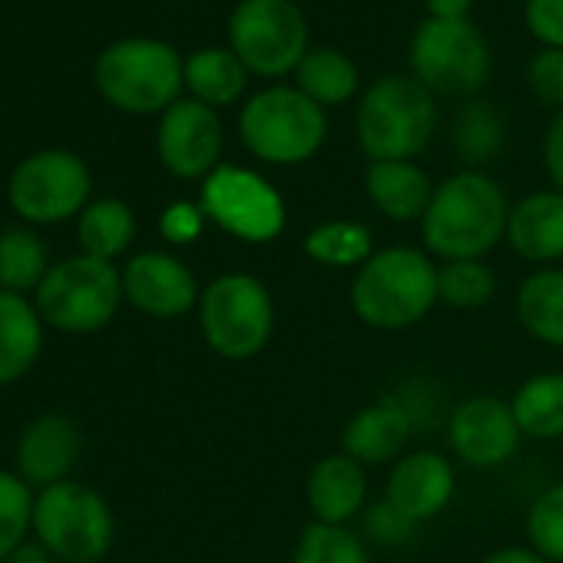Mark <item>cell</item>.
Wrapping results in <instances>:
<instances>
[{
    "label": "cell",
    "instance_id": "obj_1",
    "mask_svg": "<svg viewBox=\"0 0 563 563\" xmlns=\"http://www.w3.org/2000/svg\"><path fill=\"white\" fill-rule=\"evenodd\" d=\"M507 219L504 189L481 169H461L434 186V199L421 219L424 252L441 262L484 258L507 239Z\"/></svg>",
    "mask_w": 563,
    "mask_h": 563
},
{
    "label": "cell",
    "instance_id": "obj_2",
    "mask_svg": "<svg viewBox=\"0 0 563 563\" xmlns=\"http://www.w3.org/2000/svg\"><path fill=\"white\" fill-rule=\"evenodd\" d=\"M352 309L378 332H401L428 319L438 306V262L424 249L385 245L355 268Z\"/></svg>",
    "mask_w": 563,
    "mask_h": 563
},
{
    "label": "cell",
    "instance_id": "obj_3",
    "mask_svg": "<svg viewBox=\"0 0 563 563\" xmlns=\"http://www.w3.org/2000/svg\"><path fill=\"white\" fill-rule=\"evenodd\" d=\"M199 329L206 345L229 362L262 355L275 332V302L262 278L249 272L216 275L199 296Z\"/></svg>",
    "mask_w": 563,
    "mask_h": 563
},
{
    "label": "cell",
    "instance_id": "obj_4",
    "mask_svg": "<svg viewBox=\"0 0 563 563\" xmlns=\"http://www.w3.org/2000/svg\"><path fill=\"white\" fill-rule=\"evenodd\" d=\"M123 302V272L113 262L93 255H74L44 275L34 292V306L41 319L70 335H90L113 322Z\"/></svg>",
    "mask_w": 563,
    "mask_h": 563
},
{
    "label": "cell",
    "instance_id": "obj_5",
    "mask_svg": "<svg viewBox=\"0 0 563 563\" xmlns=\"http://www.w3.org/2000/svg\"><path fill=\"white\" fill-rule=\"evenodd\" d=\"M186 60L163 44L150 37H130L110 44L93 67L97 90L107 103H113L123 113H166L186 84L183 77Z\"/></svg>",
    "mask_w": 563,
    "mask_h": 563
},
{
    "label": "cell",
    "instance_id": "obj_6",
    "mask_svg": "<svg viewBox=\"0 0 563 563\" xmlns=\"http://www.w3.org/2000/svg\"><path fill=\"white\" fill-rule=\"evenodd\" d=\"M329 133L325 110L296 87H268L255 93L239 117V136L252 156L275 166L312 159Z\"/></svg>",
    "mask_w": 563,
    "mask_h": 563
},
{
    "label": "cell",
    "instance_id": "obj_7",
    "mask_svg": "<svg viewBox=\"0 0 563 563\" xmlns=\"http://www.w3.org/2000/svg\"><path fill=\"white\" fill-rule=\"evenodd\" d=\"M434 97L408 77L378 80L358 103V143L372 163L415 159L434 136Z\"/></svg>",
    "mask_w": 563,
    "mask_h": 563
},
{
    "label": "cell",
    "instance_id": "obj_8",
    "mask_svg": "<svg viewBox=\"0 0 563 563\" xmlns=\"http://www.w3.org/2000/svg\"><path fill=\"white\" fill-rule=\"evenodd\" d=\"M34 533L64 563H97L113 543V514L93 487L60 481L34 497Z\"/></svg>",
    "mask_w": 563,
    "mask_h": 563
},
{
    "label": "cell",
    "instance_id": "obj_9",
    "mask_svg": "<svg viewBox=\"0 0 563 563\" xmlns=\"http://www.w3.org/2000/svg\"><path fill=\"white\" fill-rule=\"evenodd\" d=\"M232 54L258 77H286L299 70L309 27L292 0H242L229 21Z\"/></svg>",
    "mask_w": 563,
    "mask_h": 563
},
{
    "label": "cell",
    "instance_id": "obj_10",
    "mask_svg": "<svg viewBox=\"0 0 563 563\" xmlns=\"http://www.w3.org/2000/svg\"><path fill=\"white\" fill-rule=\"evenodd\" d=\"M93 176L70 150H41L18 163L8 183L11 209L31 225H54L90 206Z\"/></svg>",
    "mask_w": 563,
    "mask_h": 563
},
{
    "label": "cell",
    "instance_id": "obj_11",
    "mask_svg": "<svg viewBox=\"0 0 563 563\" xmlns=\"http://www.w3.org/2000/svg\"><path fill=\"white\" fill-rule=\"evenodd\" d=\"M411 67L428 93L471 97L487 84L490 54L467 21H424L411 41Z\"/></svg>",
    "mask_w": 563,
    "mask_h": 563
},
{
    "label": "cell",
    "instance_id": "obj_12",
    "mask_svg": "<svg viewBox=\"0 0 563 563\" xmlns=\"http://www.w3.org/2000/svg\"><path fill=\"white\" fill-rule=\"evenodd\" d=\"M199 206L209 222L242 242H272L286 229V202L278 189L242 166H219L202 179Z\"/></svg>",
    "mask_w": 563,
    "mask_h": 563
},
{
    "label": "cell",
    "instance_id": "obj_13",
    "mask_svg": "<svg viewBox=\"0 0 563 563\" xmlns=\"http://www.w3.org/2000/svg\"><path fill=\"white\" fill-rule=\"evenodd\" d=\"M523 434L517 428L514 408L510 401L497 398V395H471L464 398L448 424V444L454 451L457 461H464L467 467H500L507 464L517 448H520Z\"/></svg>",
    "mask_w": 563,
    "mask_h": 563
},
{
    "label": "cell",
    "instance_id": "obj_14",
    "mask_svg": "<svg viewBox=\"0 0 563 563\" xmlns=\"http://www.w3.org/2000/svg\"><path fill=\"white\" fill-rule=\"evenodd\" d=\"M159 163L179 179H206L219 169L222 123L212 107L199 100H176L156 130Z\"/></svg>",
    "mask_w": 563,
    "mask_h": 563
},
{
    "label": "cell",
    "instance_id": "obj_15",
    "mask_svg": "<svg viewBox=\"0 0 563 563\" xmlns=\"http://www.w3.org/2000/svg\"><path fill=\"white\" fill-rule=\"evenodd\" d=\"M123 299L150 319H179L199 306V282L189 265L169 252H136L123 268Z\"/></svg>",
    "mask_w": 563,
    "mask_h": 563
},
{
    "label": "cell",
    "instance_id": "obj_16",
    "mask_svg": "<svg viewBox=\"0 0 563 563\" xmlns=\"http://www.w3.org/2000/svg\"><path fill=\"white\" fill-rule=\"evenodd\" d=\"M454 490H457V477H454V464L448 454L411 451L391 464V474L385 484V500L418 527V523L444 514Z\"/></svg>",
    "mask_w": 563,
    "mask_h": 563
},
{
    "label": "cell",
    "instance_id": "obj_17",
    "mask_svg": "<svg viewBox=\"0 0 563 563\" xmlns=\"http://www.w3.org/2000/svg\"><path fill=\"white\" fill-rule=\"evenodd\" d=\"M80 428L64 415L34 418L18 441V474L34 487H51L67 481L80 457Z\"/></svg>",
    "mask_w": 563,
    "mask_h": 563
},
{
    "label": "cell",
    "instance_id": "obj_18",
    "mask_svg": "<svg viewBox=\"0 0 563 563\" xmlns=\"http://www.w3.org/2000/svg\"><path fill=\"white\" fill-rule=\"evenodd\" d=\"M306 500L312 520L349 527L368 507V474L365 464L349 457L345 451L316 461L306 481Z\"/></svg>",
    "mask_w": 563,
    "mask_h": 563
},
{
    "label": "cell",
    "instance_id": "obj_19",
    "mask_svg": "<svg viewBox=\"0 0 563 563\" xmlns=\"http://www.w3.org/2000/svg\"><path fill=\"white\" fill-rule=\"evenodd\" d=\"M411 431H415L411 408L401 401L382 398V401L358 408L349 418V424L342 431V451L365 467H378V464L401 457Z\"/></svg>",
    "mask_w": 563,
    "mask_h": 563
},
{
    "label": "cell",
    "instance_id": "obj_20",
    "mask_svg": "<svg viewBox=\"0 0 563 563\" xmlns=\"http://www.w3.org/2000/svg\"><path fill=\"white\" fill-rule=\"evenodd\" d=\"M510 249L537 265H553L563 258V192L537 189L510 206L507 219Z\"/></svg>",
    "mask_w": 563,
    "mask_h": 563
},
{
    "label": "cell",
    "instance_id": "obj_21",
    "mask_svg": "<svg viewBox=\"0 0 563 563\" xmlns=\"http://www.w3.org/2000/svg\"><path fill=\"white\" fill-rule=\"evenodd\" d=\"M365 192L372 206L391 222H421L434 199V186L428 173L411 159L372 163L365 173Z\"/></svg>",
    "mask_w": 563,
    "mask_h": 563
},
{
    "label": "cell",
    "instance_id": "obj_22",
    "mask_svg": "<svg viewBox=\"0 0 563 563\" xmlns=\"http://www.w3.org/2000/svg\"><path fill=\"white\" fill-rule=\"evenodd\" d=\"M44 349V319L34 302L0 289V385L24 378Z\"/></svg>",
    "mask_w": 563,
    "mask_h": 563
},
{
    "label": "cell",
    "instance_id": "obj_23",
    "mask_svg": "<svg viewBox=\"0 0 563 563\" xmlns=\"http://www.w3.org/2000/svg\"><path fill=\"white\" fill-rule=\"evenodd\" d=\"M517 322L530 339L563 349V268H533L517 289Z\"/></svg>",
    "mask_w": 563,
    "mask_h": 563
},
{
    "label": "cell",
    "instance_id": "obj_24",
    "mask_svg": "<svg viewBox=\"0 0 563 563\" xmlns=\"http://www.w3.org/2000/svg\"><path fill=\"white\" fill-rule=\"evenodd\" d=\"M517 428L530 441L563 438V372L530 375L510 398Z\"/></svg>",
    "mask_w": 563,
    "mask_h": 563
},
{
    "label": "cell",
    "instance_id": "obj_25",
    "mask_svg": "<svg viewBox=\"0 0 563 563\" xmlns=\"http://www.w3.org/2000/svg\"><path fill=\"white\" fill-rule=\"evenodd\" d=\"M136 239V216L123 199H93L77 219V242L84 255L113 262L120 258Z\"/></svg>",
    "mask_w": 563,
    "mask_h": 563
},
{
    "label": "cell",
    "instance_id": "obj_26",
    "mask_svg": "<svg viewBox=\"0 0 563 563\" xmlns=\"http://www.w3.org/2000/svg\"><path fill=\"white\" fill-rule=\"evenodd\" d=\"M47 265V245L44 239L27 225H8L0 229V289L4 292H37Z\"/></svg>",
    "mask_w": 563,
    "mask_h": 563
},
{
    "label": "cell",
    "instance_id": "obj_27",
    "mask_svg": "<svg viewBox=\"0 0 563 563\" xmlns=\"http://www.w3.org/2000/svg\"><path fill=\"white\" fill-rule=\"evenodd\" d=\"M192 100L206 107H229L245 90V67L232 51H199L183 67Z\"/></svg>",
    "mask_w": 563,
    "mask_h": 563
},
{
    "label": "cell",
    "instance_id": "obj_28",
    "mask_svg": "<svg viewBox=\"0 0 563 563\" xmlns=\"http://www.w3.org/2000/svg\"><path fill=\"white\" fill-rule=\"evenodd\" d=\"M306 255L325 268H362L375 255L372 229L355 219H329L319 222L302 239Z\"/></svg>",
    "mask_w": 563,
    "mask_h": 563
},
{
    "label": "cell",
    "instance_id": "obj_29",
    "mask_svg": "<svg viewBox=\"0 0 563 563\" xmlns=\"http://www.w3.org/2000/svg\"><path fill=\"white\" fill-rule=\"evenodd\" d=\"M299 77V90L316 100L319 107H339L345 103L355 90H358V70L355 64L329 47L309 51L296 70Z\"/></svg>",
    "mask_w": 563,
    "mask_h": 563
},
{
    "label": "cell",
    "instance_id": "obj_30",
    "mask_svg": "<svg viewBox=\"0 0 563 563\" xmlns=\"http://www.w3.org/2000/svg\"><path fill=\"white\" fill-rule=\"evenodd\" d=\"M494 292H497V278L484 258H457L438 265V306L471 312L487 306Z\"/></svg>",
    "mask_w": 563,
    "mask_h": 563
},
{
    "label": "cell",
    "instance_id": "obj_31",
    "mask_svg": "<svg viewBox=\"0 0 563 563\" xmlns=\"http://www.w3.org/2000/svg\"><path fill=\"white\" fill-rule=\"evenodd\" d=\"M451 143L467 166H481V163L494 159L504 146L500 113L487 103H467L454 120Z\"/></svg>",
    "mask_w": 563,
    "mask_h": 563
},
{
    "label": "cell",
    "instance_id": "obj_32",
    "mask_svg": "<svg viewBox=\"0 0 563 563\" xmlns=\"http://www.w3.org/2000/svg\"><path fill=\"white\" fill-rule=\"evenodd\" d=\"M292 563H372V553L362 533L312 520L292 550Z\"/></svg>",
    "mask_w": 563,
    "mask_h": 563
},
{
    "label": "cell",
    "instance_id": "obj_33",
    "mask_svg": "<svg viewBox=\"0 0 563 563\" xmlns=\"http://www.w3.org/2000/svg\"><path fill=\"white\" fill-rule=\"evenodd\" d=\"M34 530V494L21 474L0 471V563Z\"/></svg>",
    "mask_w": 563,
    "mask_h": 563
},
{
    "label": "cell",
    "instance_id": "obj_34",
    "mask_svg": "<svg viewBox=\"0 0 563 563\" xmlns=\"http://www.w3.org/2000/svg\"><path fill=\"white\" fill-rule=\"evenodd\" d=\"M527 547H533L550 563H563V481L550 484L527 507Z\"/></svg>",
    "mask_w": 563,
    "mask_h": 563
},
{
    "label": "cell",
    "instance_id": "obj_35",
    "mask_svg": "<svg viewBox=\"0 0 563 563\" xmlns=\"http://www.w3.org/2000/svg\"><path fill=\"white\" fill-rule=\"evenodd\" d=\"M362 527H365V537L378 547H401L415 537V523L408 517H401L385 497L378 504H368L365 514H362Z\"/></svg>",
    "mask_w": 563,
    "mask_h": 563
},
{
    "label": "cell",
    "instance_id": "obj_36",
    "mask_svg": "<svg viewBox=\"0 0 563 563\" xmlns=\"http://www.w3.org/2000/svg\"><path fill=\"white\" fill-rule=\"evenodd\" d=\"M530 87H533V93L543 103L563 110V51L547 47L543 54L533 57V64H530Z\"/></svg>",
    "mask_w": 563,
    "mask_h": 563
},
{
    "label": "cell",
    "instance_id": "obj_37",
    "mask_svg": "<svg viewBox=\"0 0 563 563\" xmlns=\"http://www.w3.org/2000/svg\"><path fill=\"white\" fill-rule=\"evenodd\" d=\"M202 225H206V212L202 206L196 202H173L163 209L159 216V232L166 242L173 245H189L202 235Z\"/></svg>",
    "mask_w": 563,
    "mask_h": 563
},
{
    "label": "cell",
    "instance_id": "obj_38",
    "mask_svg": "<svg viewBox=\"0 0 563 563\" xmlns=\"http://www.w3.org/2000/svg\"><path fill=\"white\" fill-rule=\"evenodd\" d=\"M527 27L547 47L563 51V0H527Z\"/></svg>",
    "mask_w": 563,
    "mask_h": 563
},
{
    "label": "cell",
    "instance_id": "obj_39",
    "mask_svg": "<svg viewBox=\"0 0 563 563\" xmlns=\"http://www.w3.org/2000/svg\"><path fill=\"white\" fill-rule=\"evenodd\" d=\"M543 163L547 173L553 179V189L563 192V113L553 120V126L547 130V143H543Z\"/></svg>",
    "mask_w": 563,
    "mask_h": 563
},
{
    "label": "cell",
    "instance_id": "obj_40",
    "mask_svg": "<svg viewBox=\"0 0 563 563\" xmlns=\"http://www.w3.org/2000/svg\"><path fill=\"white\" fill-rule=\"evenodd\" d=\"M481 563H550V560L540 556L533 547H500V550L487 553Z\"/></svg>",
    "mask_w": 563,
    "mask_h": 563
},
{
    "label": "cell",
    "instance_id": "obj_41",
    "mask_svg": "<svg viewBox=\"0 0 563 563\" xmlns=\"http://www.w3.org/2000/svg\"><path fill=\"white\" fill-rule=\"evenodd\" d=\"M434 21H467L474 0H424Z\"/></svg>",
    "mask_w": 563,
    "mask_h": 563
},
{
    "label": "cell",
    "instance_id": "obj_42",
    "mask_svg": "<svg viewBox=\"0 0 563 563\" xmlns=\"http://www.w3.org/2000/svg\"><path fill=\"white\" fill-rule=\"evenodd\" d=\"M4 563H54V553L44 543H21Z\"/></svg>",
    "mask_w": 563,
    "mask_h": 563
}]
</instances>
